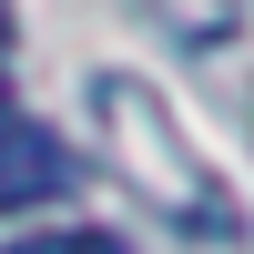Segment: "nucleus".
<instances>
[{"instance_id":"obj_4","label":"nucleus","mask_w":254,"mask_h":254,"mask_svg":"<svg viewBox=\"0 0 254 254\" xmlns=\"http://www.w3.org/2000/svg\"><path fill=\"white\" fill-rule=\"evenodd\" d=\"M10 254H122V234H92V224H51V234H20Z\"/></svg>"},{"instance_id":"obj_6","label":"nucleus","mask_w":254,"mask_h":254,"mask_svg":"<svg viewBox=\"0 0 254 254\" xmlns=\"http://www.w3.org/2000/svg\"><path fill=\"white\" fill-rule=\"evenodd\" d=\"M0 102H10V92H0Z\"/></svg>"},{"instance_id":"obj_5","label":"nucleus","mask_w":254,"mask_h":254,"mask_svg":"<svg viewBox=\"0 0 254 254\" xmlns=\"http://www.w3.org/2000/svg\"><path fill=\"white\" fill-rule=\"evenodd\" d=\"M0 31H10V20H0Z\"/></svg>"},{"instance_id":"obj_1","label":"nucleus","mask_w":254,"mask_h":254,"mask_svg":"<svg viewBox=\"0 0 254 254\" xmlns=\"http://www.w3.org/2000/svg\"><path fill=\"white\" fill-rule=\"evenodd\" d=\"M92 122H102V142H112V173L132 183L163 224H183V234H234V224H244V203L203 173V153L183 142V122L163 112V92L102 71L92 81Z\"/></svg>"},{"instance_id":"obj_3","label":"nucleus","mask_w":254,"mask_h":254,"mask_svg":"<svg viewBox=\"0 0 254 254\" xmlns=\"http://www.w3.org/2000/svg\"><path fill=\"white\" fill-rule=\"evenodd\" d=\"M173 41H234L244 31V0H142Z\"/></svg>"},{"instance_id":"obj_2","label":"nucleus","mask_w":254,"mask_h":254,"mask_svg":"<svg viewBox=\"0 0 254 254\" xmlns=\"http://www.w3.org/2000/svg\"><path fill=\"white\" fill-rule=\"evenodd\" d=\"M61 193H81V163L41 122H0V214H31V203H61Z\"/></svg>"}]
</instances>
